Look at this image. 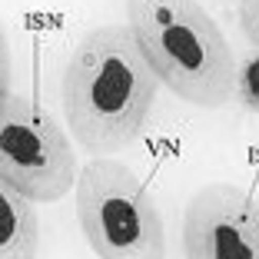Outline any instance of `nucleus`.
I'll use <instances>...</instances> for the list:
<instances>
[{"label":"nucleus","instance_id":"6e6552de","mask_svg":"<svg viewBox=\"0 0 259 259\" xmlns=\"http://www.w3.org/2000/svg\"><path fill=\"white\" fill-rule=\"evenodd\" d=\"M239 30L252 50H259V0H239Z\"/></svg>","mask_w":259,"mask_h":259},{"label":"nucleus","instance_id":"423d86ee","mask_svg":"<svg viewBox=\"0 0 259 259\" xmlns=\"http://www.w3.org/2000/svg\"><path fill=\"white\" fill-rule=\"evenodd\" d=\"M40 256V216L33 199L0 180V259Z\"/></svg>","mask_w":259,"mask_h":259},{"label":"nucleus","instance_id":"20e7f679","mask_svg":"<svg viewBox=\"0 0 259 259\" xmlns=\"http://www.w3.org/2000/svg\"><path fill=\"white\" fill-rule=\"evenodd\" d=\"M0 180L33 203H57L80 180L67 130L20 93L0 103Z\"/></svg>","mask_w":259,"mask_h":259},{"label":"nucleus","instance_id":"1a4fd4ad","mask_svg":"<svg viewBox=\"0 0 259 259\" xmlns=\"http://www.w3.org/2000/svg\"><path fill=\"white\" fill-rule=\"evenodd\" d=\"M10 76H14V60H10V40H7V27L0 17V103L10 97Z\"/></svg>","mask_w":259,"mask_h":259},{"label":"nucleus","instance_id":"7ed1b4c3","mask_svg":"<svg viewBox=\"0 0 259 259\" xmlns=\"http://www.w3.org/2000/svg\"><path fill=\"white\" fill-rule=\"evenodd\" d=\"M76 223L97 259H166L160 206L126 163L90 156L73 186Z\"/></svg>","mask_w":259,"mask_h":259},{"label":"nucleus","instance_id":"39448f33","mask_svg":"<svg viewBox=\"0 0 259 259\" xmlns=\"http://www.w3.org/2000/svg\"><path fill=\"white\" fill-rule=\"evenodd\" d=\"M186 259H259V199L233 183L203 186L183 213Z\"/></svg>","mask_w":259,"mask_h":259},{"label":"nucleus","instance_id":"f257e3e1","mask_svg":"<svg viewBox=\"0 0 259 259\" xmlns=\"http://www.w3.org/2000/svg\"><path fill=\"white\" fill-rule=\"evenodd\" d=\"M160 80L146 63L130 23L90 30L63 70V113L87 156H113L143 133Z\"/></svg>","mask_w":259,"mask_h":259},{"label":"nucleus","instance_id":"0eeeda50","mask_svg":"<svg viewBox=\"0 0 259 259\" xmlns=\"http://www.w3.org/2000/svg\"><path fill=\"white\" fill-rule=\"evenodd\" d=\"M233 100L246 113L259 116V50H249L243 60H236V87Z\"/></svg>","mask_w":259,"mask_h":259},{"label":"nucleus","instance_id":"f03ea898","mask_svg":"<svg viewBox=\"0 0 259 259\" xmlns=\"http://www.w3.org/2000/svg\"><path fill=\"white\" fill-rule=\"evenodd\" d=\"M126 23L173 97L203 110L233 100L236 57L199 0H126Z\"/></svg>","mask_w":259,"mask_h":259}]
</instances>
